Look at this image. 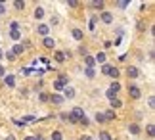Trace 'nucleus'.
<instances>
[{"instance_id": "nucleus-41", "label": "nucleus", "mask_w": 155, "mask_h": 140, "mask_svg": "<svg viewBox=\"0 0 155 140\" xmlns=\"http://www.w3.org/2000/svg\"><path fill=\"white\" fill-rule=\"evenodd\" d=\"M81 54H82V56H88V50H86L84 46H81Z\"/></svg>"}, {"instance_id": "nucleus-14", "label": "nucleus", "mask_w": 155, "mask_h": 140, "mask_svg": "<svg viewBox=\"0 0 155 140\" xmlns=\"http://www.w3.org/2000/svg\"><path fill=\"white\" fill-rule=\"evenodd\" d=\"M128 131H130V135H134V136H138L140 132H142V129H140L138 123H130L128 125Z\"/></svg>"}, {"instance_id": "nucleus-20", "label": "nucleus", "mask_w": 155, "mask_h": 140, "mask_svg": "<svg viewBox=\"0 0 155 140\" xmlns=\"http://www.w3.org/2000/svg\"><path fill=\"white\" fill-rule=\"evenodd\" d=\"M35 121H37L35 115H25V117L21 119V125H31V123H35Z\"/></svg>"}, {"instance_id": "nucleus-38", "label": "nucleus", "mask_w": 155, "mask_h": 140, "mask_svg": "<svg viewBox=\"0 0 155 140\" xmlns=\"http://www.w3.org/2000/svg\"><path fill=\"white\" fill-rule=\"evenodd\" d=\"M79 123H81L82 127H88V125H90V121H88V117H82V119L79 121Z\"/></svg>"}, {"instance_id": "nucleus-29", "label": "nucleus", "mask_w": 155, "mask_h": 140, "mask_svg": "<svg viewBox=\"0 0 155 140\" xmlns=\"http://www.w3.org/2000/svg\"><path fill=\"white\" fill-rule=\"evenodd\" d=\"M146 132H147V136H150V138L155 136V127H153V123H150V125L146 127Z\"/></svg>"}, {"instance_id": "nucleus-31", "label": "nucleus", "mask_w": 155, "mask_h": 140, "mask_svg": "<svg viewBox=\"0 0 155 140\" xmlns=\"http://www.w3.org/2000/svg\"><path fill=\"white\" fill-rule=\"evenodd\" d=\"M121 106H123V102L119 100V98H115V100H111V109H113V111H115L117 108H121Z\"/></svg>"}, {"instance_id": "nucleus-17", "label": "nucleus", "mask_w": 155, "mask_h": 140, "mask_svg": "<svg viewBox=\"0 0 155 140\" xmlns=\"http://www.w3.org/2000/svg\"><path fill=\"white\" fill-rule=\"evenodd\" d=\"M52 88H54V92H58V94H61V92H63V88H65V84H61V83H59V81H58V79H56V81H54V83H52Z\"/></svg>"}, {"instance_id": "nucleus-48", "label": "nucleus", "mask_w": 155, "mask_h": 140, "mask_svg": "<svg viewBox=\"0 0 155 140\" xmlns=\"http://www.w3.org/2000/svg\"><path fill=\"white\" fill-rule=\"evenodd\" d=\"M2 58H4V52H2V50H0V60H2Z\"/></svg>"}, {"instance_id": "nucleus-33", "label": "nucleus", "mask_w": 155, "mask_h": 140, "mask_svg": "<svg viewBox=\"0 0 155 140\" xmlns=\"http://www.w3.org/2000/svg\"><path fill=\"white\" fill-rule=\"evenodd\" d=\"M94 119H96L98 123H105V117H104V113H102V111H98L96 115H94Z\"/></svg>"}, {"instance_id": "nucleus-1", "label": "nucleus", "mask_w": 155, "mask_h": 140, "mask_svg": "<svg viewBox=\"0 0 155 140\" xmlns=\"http://www.w3.org/2000/svg\"><path fill=\"white\" fill-rule=\"evenodd\" d=\"M119 90H121V83H119V81H113V83H111V87L105 90L107 100H109V102H111V100H115L117 96H119Z\"/></svg>"}, {"instance_id": "nucleus-7", "label": "nucleus", "mask_w": 155, "mask_h": 140, "mask_svg": "<svg viewBox=\"0 0 155 140\" xmlns=\"http://www.w3.org/2000/svg\"><path fill=\"white\" fill-rule=\"evenodd\" d=\"M37 33H38L40 36H50V25H46V23H38Z\"/></svg>"}, {"instance_id": "nucleus-34", "label": "nucleus", "mask_w": 155, "mask_h": 140, "mask_svg": "<svg viewBox=\"0 0 155 140\" xmlns=\"http://www.w3.org/2000/svg\"><path fill=\"white\" fill-rule=\"evenodd\" d=\"M4 58L8 60V62H15V56L12 54V50H10V52H4Z\"/></svg>"}, {"instance_id": "nucleus-40", "label": "nucleus", "mask_w": 155, "mask_h": 140, "mask_svg": "<svg viewBox=\"0 0 155 140\" xmlns=\"http://www.w3.org/2000/svg\"><path fill=\"white\" fill-rule=\"evenodd\" d=\"M4 14H6V6L0 2V15H4Z\"/></svg>"}, {"instance_id": "nucleus-26", "label": "nucleus", "mask_w": 155, "mask_h": 140, "mask_svg": "<svg viewBox=\"0 0 155 140\" xmlns=\"http://www.w3.org/2000/svg\"><path fill=\"white\" fill-rule=\"evenodd\" d=\"M100 140H113V136H111V132H107V131H100Z\"/></svg>"}, {"instance_id": "nucleus-30", "label": "nucleus", "mask_w": 155, "mask_h": 140, "mask_svg": "<svg viewBox=\"0 0 155 140\" xmlns=\"http://www.w3.org/2000/svg\"><path fill=\"white\" fill-rule=\"evenodd\" d=\"M10 39L17 42V40L21 39V31H10Z\"/></svg>"}, {"instance_id": "nucleus-15", "label": "nucleus", "mask_w": 155, "mask_h": 140, "mask_svg": "<svg viewBox=\"0 0 155 140\" xmlns=\"http://www.w3.org/2000/svg\"><path fill=\"white\" fill-rule=\"evenodd\" d=\"M23 52H25V46H23V44H14V48H12V54H14L15 58L21 56Z\"/></svg>"}, {"instance_id": "nucleus-46", "label": "nucleus", "mask_w": 155, "mask_h": 140, "mask_svg": "<svg viewBox=\"0 0 155 140\" xmlns=\"http://www.w3.org/2000/svg\"><path fill=\"white\" fill-rule=\"evenodd\" d=\"M81 140H92V136H88V135H84V136H82Z\"/></svg>"}, {"instance_id": "nucleus-27", "label": "nucleus", "mask_w": 155, "mask_h": 140, "mask_svg": "<svg viewBox=\"0 0 155 140\" xmlns=\"http://www.w3.org/2000/svg\"><path fill=\"white\" fill-rule=\"evenodd\" d=\"M90 6H92V8H96V10H100V12H104V2H102V0H96V2H90Z\"/></svg>"}, {"instance_id": "nucleus-4", "label": "nucleus", "mask_w": 155, "mask_h": 140, "mask_svg": "<svg viewBox=\"0 0 155 140\" xmlns=\"http://www.w3.org/2000/svg\"><path fill=\"white\" fill-rule=\"evenodd\" d=\"M127 77L128 79H138L140 77V69L136 67V65H128L127 67Z\"/></svg>"}, {"instance_id": "nucleus-43", "label": "nucleus", "mask_w": 155, "mask_h": 140, "mask_svg": "<svg viewBox=\"0 0 155 140\" xmlns=\"http://www.w3.org/2000/svg\"><path fill=\"white\" fill-rule=\"evenodd\" d=\"M23 140H37V136H35V135H29V136H25Z\"/></svg>"}, {"instance_id": "nucleus-22", "label": "nucleus", "mask_w": 155, "mask_h": 140, "mask_svg": "<svg viewBox=\"0 0 155 140\" xmlns=\"http://www.w3.org/2000/svg\"><path fill=\"white\" fill-rule=\"evenodd\" d=\"M96 63H105V60H107V56H105V52H98L96 54Z\"/></svg>"}, {"instance_id": "nucleus-25", "label": "nucleus", "mask_w": 155, "mask_h": 140, "mask_svg": "<svg viewBox=\"0 0 155 140\" xmlns=\"http://www.w3.org/2000/svg\"><path fill=\"white\" fill-rule=\"evenodd\" d=\"M50 140H63V132L61 131H54L50 135Z\"/></svg>"}, {"instance_id": "nucleus-35", "label": "nucleus", "mask_w": 155, "mask_h": 140, "mask_svg": "<svg viewBox=\"0 0 155 140\" xmlns=\"http://www.w3.org/2000/svg\"><path fill=\"white\" fill-rule=\"evenodd\" d=\"M10 31H19V23H17V21H12L10 23Z\"/></svg>"}, {"instance_id": "nucleus-47", "label": "nucleus", "mask_w": 155, "mask_h": 140, "mask_svg": "<svg viewBox=\"0 0 155 140\" xmlns=\"http://www.w3.org/2000/svg\"><path fill=\"white\" fill-rule=\"evenodd\" d=\"M6 140H15V136H12V135H8V138H6Z\"/></svg>"}, {"instance_id": "nucleus-8", "label": "nucleus", "mask_w": 155, "mask_h": 140, "mask_svg": "<svg viewBox=\"0 0 155 140\" xmlns=\"http://www.w3.org/2000/svg\"><path fill=\"white\" fill-rule=\"evenodd\" d=\"M50 102H52L54 106H61L65 100H63V96H61V94H58V92H52V94H50Z\"/></svg>"}, {"instance_id": "nucleus-16", "label": "nucleus", "mask_w": 155, "mask_h": 140, "mask_svg": "<svg viewBox=\"0 0 155 140\" xmlns=\"http://www.w3.org/2000/svg\"><path fill=\"white\" fill-rule=\"evenodd\" d=\"M59 119H63L65 123H71V125H75L77 121H75V117L71 113H59Z\"/></svg>"}, {"instance_id": "nucleus-13", "label": "nucleus", "mask_w": 155, "mask_h": 140, "mask_svg": "<svg viewBox=\"0 0 155 140\" xmlns=\"http://www.w3.org/2000/svg\"><path fill=\"white\" fill-rule=\"evenodd\" d=\"M107 77H111L113 81H117V79L121 77V73H119V69H117V67H113V65H111V67L107 69Z\"/></svg>"}, {"instance_id": "nucleus-12", "label": "nucleus", "mask_w": 155, "mask_h": 140, "mask_svg": "<svg viewBox=\"0 0 155 140\" xmlns=\"http://www.w3.org/2000/svg\"><path fill=\"white\" fill-rule=\"evenodd\" d=\"M54 60H56L58 63H63L65 60H67V54L61 52V50H56V52H54Z\"/></svg>"}, {"instance_id": "nucleus-37", "label": "nucleus", "mask_w": 155, "mask_h": 140, "mask_svg": "<svg viewBox=\"0 0 155 140\" xmlns=\"http://www.w3.org/2000/svg\"><path fill=\"white\" fill-rule=\"evenodd\" d=\"M147 106H150V109L155 108V98H153V96H150V98H147Z\"/></svg>"}, {"instance_id": "nucleus-3", "label": "nucleus", "mask_w": 155, "mask_h": 140, "mask_svg": "<svg viewBox=\"0 0 155 140\" xmlns=\"http://www.w3.org/2000/svg\"><path fill=\"white\" fill-rule=\"evenodd\" d=\"M71 115L75 117L77 123H79L82 117H86V113H84V109H82V108H73V109H71Z\"/></svg>"}, {"instance_id": "nucleus-28", "label": "nucleus", "mask_w": 155, "mask_h": 140, "mask_svg": "<svg viewBox=\"0 0 155 140\" xmlns=\"http://www.w3.org/2000/svg\"><path fill=\"white\" fill-rule=\"evenodd\" d=\"M38 100L42 102V104H46V102H50V94L48 92H38Z\"/></svg>"}, {"instance_id": "nucleus-5", "label": "nucleus", "mask_w": 155, "mask_h": 140, "mask_svg": "<svg viewBox=\"0 0 155 140\" xmlns=\"http://www.w3.org/2000/svg\"><path fill=\"white\" fill-rule=\"evenodd\" d=\"M100 19H102L105 25H109V23H113V19H115V17H113V14L111 12H107V10H104L102 14H100Z\"/></svg>"}, {"instance_id": "nucleus-42", "label": "nucleus", "mask_w": 155, "mask_h": 140, "mask_svg": "<svg viewBox=\"0 0 155 140\" xmlns=\"http://www.w3.org/2000/svg\"><path fill=\"white\" fill-rule=\"evenodd\" d=\"M104 46H105V48H111V46H113V42H111V40H105V42H104Z\"/></svg>"}, {"instance_id": "nucleus-36", "label": "nucleus", "mask_w": 155, "mask_h": 140, "mask_svg": "<svg viewBox=\"0 0 155 140\" xmlns=\"http://www.w3.org/2000/svg\"><path fill=\"white\" fill-rule=\"evenodd\" d=\"M96 19H98V17H92V19H90V23H88L90 31H94V29H96Z\"/></svg>"}, {"instance_id": "nucleus-10", "label": "nucleus", "mask_w": 155, "mask_h": 140, "mask_svg": "<svg viewBox=\"0 0 155 140\" xmlns=\"http://www.w3.org/2000/svg\"><path fill=\"white\" fill-rule=\"evenodd\" d=\"M71 35H73V39L79 40V42L84 39V31H82V29H79V27H73V29H71Z\"/></svg>"}, {"instance_id": "nucleus-11", "label": "nucleus", "mask_w": 155, "mask_h": 140, "mask_svg": "<svg viewBox=\"0 0 155 140\" xmlns=\"http://www.w3.org/2000/svg\"><path fill=\"white\" fill-rule=\"evenodd\" d=\"M42 46L48 48V50H54V48H56V40H54L52 36H44V39H42Z\"/></svg>"}, {"instance_id": "nucleus-24", "label": "nucleus", "mask_w": 155, "mask_h": 140, "mask_svg": "<svg viewBox=\"0 0 155 140\" xmlns=\"http://www.w3.org/2000/svg\"><path fill=\"white\" fill-rule=\"evenodd\" d=\"M84 75H86V79H94L96 77V69L94 67H84Z\"/></svg>"}, {"instance_id": "nucleus-9", "label": "nucleus", "mask_w": 155, "mask_h": 140, "mask_svg": "<svg viewBox=\"0 0 155 140\" xmlns=\"http://www.w3.org/2000/svg\"><path fill=\"white\" fill-rule=\"evenodd\" d=\"M44 15H46L44 8H42V6H37V8H35V12H33V17H35L37 21H40V19H44Z\"/></svg>"}, {"instance_id": "nucleus-21", "label": "nucleus", "mask_w": 155, "mask_h": 140, "mask_svg": "<svg viewBox=\"0 0 155 140\" xmlns=\"http://www.w3.org/2000/svg\"><path fill=\"white\" fill-rule=\"evenodd\" d=\"M84 65H86V67H94V65H96L94 56H84Z\"/></svg>"}, {"instance_id": "nucleus-32", "label": "nucleus", "mask_w": 155, "mask_h": 140, "mask_svg": "<svg viewBox=\"0 0 155 140\" xmlns=\"http://www.w3.org/2000/svg\"><path fill=\"white\" fill-rule=\"evenodd\" d=\"M14 8H15V10H25V2H21V0H15V2H14Z\"/></svg>"}, {"instance_id": "nucleus-39", "label": "nucleus", "mask_w": 155, "mask_h": 140, "mask_svg": "<svg viewBox=\"0 0 155 140\" xmlns=\"http://www.w3.org/2000/svg\"><path fill=\"white\" fill-rule=\"evenodd\" d=\"M67 6H69V8H79V2H75V0H69Z\"/></svg>"}, {"instance_id": "nucleus-6", "label": "nucleus", "mask_w": 155, "mask_h": 140, "mask_svg": "<svg viewBox=\"0 0 155 140\" xmlns=\"http://www.w3.org/2000/svg\"><path fill=\"white\" fill-rule=\"evenodd\" d=\"M75 94H77V92H75V88H73V87H65V88H63V92H61L63 100H73V98H75Z\"/></svg>"}, {"instance_id": "nucleus-45", "label": "nucleus", "mask_w": 155, "mask_h": 140, "mask_svg": "<svg viewBox=\"0 0 155 140\" xmlns=\"http://www.w3.org/2000/svg\"><path fill=\"white\" fill-rule=\"evenodd\" d=\"M4 75H6V69L2 67V65H0V77H4Z\"/></svg>"}, {"instance_id": "nucleus-23", "label": "nucleus", "mask_w": 155, "mask_h": 140, "mask_svg": "<svg viewBox=\"0 0 155 140\" xmlns=\"http://www.w3.org/2000/svg\"><path fill=\"white\" fill-rule=\"evenodd\" d=\"M58 81L61 83V84H65V87H69V77L65 75V73H59V75H58Z\"/></svg>"}, {"instance_id": "nucleus-2", "label": "nucleus", "mask_w": 155, "mask_h": 140, "mask_svg": "<svg viewBox=\"0 0 155 140\" xmlns=\"http://www.w3.org/2000/svg\"><path fill=\"white\" fill-rule=\"evenodd\" d=\"M128 96L132 100H140L142 98V92H140V88L136 87V84H128Z\"/></svg>"}, {"instance_id": "nucleus-18", "label": "nucleus", "mask_w": 155, "mask_h": 140, "mask_svg": "<svg viewBox=\"0 0 155 140\" xmlns=\"http://www.w3.org/2000/svg\"><path fill=\"white\" fill-rule=\"evenodd\" d=\"M4 83H6V87L14 88L15 87V77L14 75H4Z\"/></svg>"}, {"instance_id": "nucleus-19", "label": "nucleus", "mask_w": 155, "mask_h": 140, "mask_svg": "<svg viewBox=\"0 0 155 140\" xmlns=\"http://www.w3.org/2000/svg\"><path fill=\"white\" fill-rule=\"evenodd\" d=\"M104 117H105V123H107V121H115L117 119V113L113 111V109H107V111L104 113Z\"/></svg>"}, {"instance_id": "nucleus-44", "label": "nucleus", "mask_w": 155, "mask_h": 140, "mask_svg": "<svg viewBox=\"0 0 155 140\" xmlns=\"http://www.w3.org/2000/svg\"><path fill=\"white\" fill-rule=\"evenodd\" d=\"M117 6H119V8H127V6H128V2H119Z\"/></svg>"}]
</instances>
